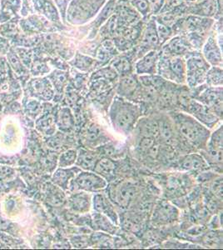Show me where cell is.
<instances>
[{"instance_id": "cell-1", "label": "cell", "mask_w": 223, "mask_h": 250, "mask_svg": "<svg viewBox=\"0 0 223 250\" xmlns=\"http://www.w3.org/2000/svg\"><path fill=\"white\" fill-rule=\"evenodd\" d=\"M186 56L187 58L185 60L186 82L190 88H197L205 82L206 72L211 66L197 50Z\"/></svg>"}, {"instance_id": "cell-2", "label": "cell", "mask_w": 223, "mask_h": 250, "mask_svg": "<svg viewBox=\"0 0 223 250\" xmlns=\"http://www.w3.org/2000/svg\"><path fill=\"white\" fill-rule=\"evenodd\" d=\"M160 74L177 82L183 83L186 80V62L184 57L169 56L160 51L158 64Z\"/></svg>"}, {"instance_id": "cell-3", "label": "cell", "mask_w": 223, "mask_h": 250, "mask_svg": "<svg viewBox=\"0 0 223 250\" xmlns=\"http://www.w3.org/2000/svg\"><path fill=\"white\" fill-rule=\"evenodd\" d=\"M111 112V118L113 125L119 130L122 132L129 131L135 122L138 113L137 106L130 103L125 102L122 100H116Z\"/></svg>"}, {"instance_id": "cell-4", "label": "cell", "mask_w": 223, "mask_h": 250, "mask_svg": "<svg viewBox=\"0 0 223 250\" xmlns=\"http://www.w3.org/2000/svg\"><path fill=\"white\" fill-rule=\"evenodd\" d=\"M161 47L158 37V29L155 16H151L147 20L146 25L142 28L141 36L136 44L135 52L137 58H140L152 50H158Z\"/></svg>"}, {"instance_id": "cell-5", "label": "cell", "mask_w": 223, "mask_h": 250, "mask_svg": "<svg viewBox=\"0 0 223 250\" xmlns=\"http://www.w3.org/2000/svg\"><path fill=\"white\" fill-rule=\"evenodd\" d=\"M176 120L182 135L192 144L203 145L209 137V132L192 118L180 114Z\"/></svg>"}, {"instance_id": "cell-6", "label": "cell", "mask_w": 223, "mask_h": 250, "mask_svg": "<svg viewBox=\"0 0 223 250\" xmlns=\"http://www.w3.org/2000/svg\"><path fill=\"white\" fill-rule=\"evenodd\" d=\"M160 51L169 56L185 57L187 54L195 51L190 44L185 34H177L167 40L161 47Z\"/></svg>"}, {"instance_id": "cell-7", "label": "cell", "mask_w": 223, "mask_h": 250, "mask_svg": "<svg viewBox=\"0 0 223 250\" xmlns=\"http://www.w3.org/2000/svg\"><path fill=\"white\" fill-rule=\"evenodd\" d=\"M203 54L204 59L210 66L221 67L223 65V49L218 44L217 35L215 31L206 38L203 46Z\"/></svg>"}, {"instance_id": "cell-8", "label": "cell", "mask_w": 223, "mask_h": 250, "mask_svg": "<svg viewBox=\"0 0 223 250\" xmlns=\"http://www.w3.org/2000/svg\"><path fill=\"white\" fill-rule=\"evenodd\" d=\"M160 50H152L139 58L135 63V71L139 75H154L158 70Z\"/></svg>"}, {"instance_id": "cell-9", "label": "cell", "mask_w": 223, "mask_h": 250, "mask_svg": "<svg viewBox=\"0 0 223 250\" xmlns=\"http://www.w3.org/2000/svg\"><path fill=\"white\" fill-rule=\"evenodd\" d=\"M75 185L79 188L85 191H95L103 189L107 186V182L98 173L84 172L81 173L75 179Z\"/></svg>"}, {"instance_id": "cell-10", "label": "cell", "mask_w": 223, "mask_h": 250, "mask_svg": "<svg viewBox=\"0 0 223 250\" xmlns=\"http://www.w3.org/2000/svg\"><path fill=\"white\" fill-rule=\"evenodd\" d=\"M186 15L215 18L217 15V2L216 0H199L196 3H187Z\"/></svg>"}, {"instance_id": "cell-11", "label": "cell", "mask_w": 223, "mask_h": 250, "mask_svg": "<svg viewBox=\"0 0 223 250\" xmlns=\"http://www.w3.org/2000/svg\"><path fill=\"white\" fill-rule=\"evenodd\" d=\"M135 48H133L128 51L123 52L121 55H116L113 58L111 66L116 70L118 74L125 75L130 74L133 68L132 60L133 58H136Z\"/></svg>"}, {"instance_id": "cell-12", "label": "cell", "mask_w": 223, "mask_h": 250, "mask_svg": "<svg viewBox=\"0 0 223 250\" xmlns=\"http://www.w3.org/2000/svg\"><path fill=\"white\" fill-rule=\"evenodd\" d=\"M199 100L211 107L218 108L223 110V88L210 87L201 93Z\"/></svg>"}, {"instance_id": "cell-13", "label": "cell", "mask_w": 223, "mask_h": 250, "mask_svg": "<svg viewBox=\"0 0 223 250\" xmlns=\"http://www.w3.org/2000/svg\"><path fill=\"white\" fill-rule=\"evenodd\" d=\"M97 59L100 64H104L110 61V60L119 54V51L114 45L112 40H103V42L99 46L96 53Z\"/></svg>"}, {"instance_id": "cell-14", "label": "cell", "mask_w": 223, "mask_h": 250, "mask_svg": "<svg viewBox=\"0 0 223 250\" xmlns=\"http://www.w3.org/2000/svg\"><path fill=\"white\" fill-rule=\"evenodd\" d=\"M71 64L80 71L88 72L90 71L91 69L96 68L100 63L96 59H93L89 56H86L84 54L77 53L74 60L71 62Z\"/></svg>"}, {"instance_id": "cell-15", "label": "cell", "mask_w": 223, "mask_h": 250, "mask_svg": "<svg viewBox=\"0 0 223 250\" xmlns=\"http://www.w3.org/2000/svg\"><path fill=\"white\" fill-rule=\"evenodd\" d=\"M93 206H94L95 210L98 211L99 213L106 214L111 219H113V221L117 223L118 219H117L116 213L113 210V206L111 205L110 202L103 195L97 194L94 196Z\"/></svg>"}, {"instance_id": "cell-16", "label": "cell", "mask_w": 223, "mask_h": 250, "mask_svg": "<svg viewBox=\"0 0 223 250\" xmlns=\"http://www.w3.org/2000/svg\"><path fill=\"white\" fill-rule=\"evenodd\" d=\"M136 192L137 190L135 186L130 184L122 185L117 192V201L121 206L126 207L133 201V198L135 197Z\"/></svg>"}, {"instance_id": "cell-17", "label": "cell", "mask_w": 223, "mask_h": 250, "mask_svg": "<svg viewBox=\"0 0 223 250\" xmlns=\"http://www.w3.org/2000/svg\"><path fill=\"white\" fill-rule=\"evenodd\" d=\"M76 165L86 170H93L97 163L96 155L89 151L81 149L76 159Z\"/></svg>"}, {"instance_id": "cell-18", "label": "cell", "mask_w": 223, "mask_h": 250, "mask_svg": "<svg viewBox=\"0 0 223 250\" xmlns=\"http://www.w3.org/2000/svg\"><path fill=\"white\" fill-rule=\"evenodd\" d=\"M178 214V210L169 204H162L155 212L156 219L160 222L173 221Z\"/></svg>"}, {"instance_id": "cell-19", "label": "cell", "mask_w": 223, "mask_h": 250, "mask_svg": "<svg viewBox=\"0 0 223 250\" xmlns=\"http://www.w3.org/2000/svg\"><path fill=\"white\" fill-rule=\"evenodd\" d=\"M138 87V80L131 74L122 75L119 86V93L123 96H128L134 93Z\"/></svg>"}, {"instance_id": "cell-20", "label": "cell", "mask_w": 223, "mask_h": 250, "mask_svg": "<svg viewBox=\"0 0 223 250\" xmlns=\"http://www.w3.org/2000/svg\"><path fill=\"white\" fill-rule=\"evenodd\" d=\"M117 4H118V0H109V2H107L103 9L97 17L96 20L93 21V24L94 25L93 27L94 29L95 28L99 29L101 25L102 26V24L115 13Z\"/></svg>"}, {"instance_id": "cell-21", "label": "cell", "mask_w": 223, "mask_h": 250, "mask_svg": "<svg viewBox=\"0 0 223 250\" xmlns=\"http://www.w3.org/2000/svg\"><path fill=\"white\" fill-rule=\"evenodd\" d=\"M115 168H116L115 164L111 159H102L96 163V165L93 169L99 175H101L104 178H111L114 174Z\"/></svg>"}, {"instance_id": "cell-22", "label": "cell", "mask_w": 223, "mask_h": 250, "mask_svg": "<svg viewBox=\"0 0 223 250\" xmlns=\"http://www.w3.org/2000/svg\"><path fill=\"white\" fill-rule=\"evenodd\" d=\"M205 81L210 87H221L223 85V68L211 66L206 72Z\"/></svg>"}, {"instance_id": "cell-23", "label": "cell", "mask_w": 223, "mask_h": 250, "mask_svg": "<svg viewBox=\"0 0 223 250\" xmlns=\"http://www.w3.org/2000/svg\"><path fill=\"white\" fill-rule=\"evenodd\" d=\"M72 208L78 212H85L89 209V199L84 193L76 194L72 199Z\"/></svg>"}, {"instance_id": "cell-24", "label": "cell", "mask_w": 223, "mask_h": 250, "mask_svg": "<svg viewBox=\"0 0 223 250\" xmlns=\"http://www.w3.org/2000/svg\"><path fill=\"white\" fill-rule=\"evenodd\" d=\"M204 161L203 158L196 154H192L185 158L182 164V167L184 169H199L203 167Z\"/></svg>"}, {"instance_id": "cell-25", "label": "cell", "mask_w": 223, "mask_h": 250, "mask_svg": "<svg viewBox=\"0 0 223 250\" xmlns=\"http://www.w3.org/2000/svg\"><path fill=\"white\" fill-rule=\"evenodd\" d=\"M93 220H94V226L98 229L107 231L108 233H113L114 231V226L112 225L106 217L101 215L100 213H97Z\"/></svg>"}, {"instance_id": "cell-26", "label": "cell", "mask_w": 223, "mask_h": 250, "mask_svg": "<svg viewBox=\"0 0 223 250\" xmlns=\"http://www.w3.org/2000/svg\"><path fill=\"white\" fill-rule=\"evenodd\" d=\"M60 124L61 128L62 127V128L65 129L73 128L74 124V118L68 108H63L60 112Z\"/></svg>"}, {"instance_id": "cell-27", "label": "cell", "mask_w": 223, "mask_h": 250, "mask_svg": "<svg viewBox=\"0 0 223 250\" xmlns=\"http://www.w3.org/2000/svg\"><path fill=\"white\" fill-rule=\"evenodd\" d=\"M77 156L78 154L75 150H68L62 154L60 159V165L62 167H67L70 166L74 163L76 162Z\"/></svg>"}, {"instance_id": "cell-28", "label": "cell", "mask_w": 223, "mask_h": 250, "mask_svg": "<svg viewBox=\"0 0 223 250\" xmlns=\"http://www.w3.org/2000/svg\"><path fill=\"white\" fill-rule=\"evenodd\" d=\"M144 133L146 137H154L158 136L159 134V128L158 125L154 121H148L144 125Z\"/></svg>"}, {"instance_id": "cell-29", "label": "cell", "mask_w": 223, "mask_h": 250, "mask_svg": "<svg viewBox=\"0 0 223 250\" xmlns=\"http://www.w3.org/2000/svg\"><path fill=\"white\" fill-rule=\"evenodd\" d=\"M209 147L223 149V127L216 131L212 135Z\"/></svg>"}, {"instance_id": "cell-30", "label": "cell", "mask_w": 223, "mask_h": 250, "mask_svg": "<svg viewBox=\"0 0 223 250\" xmlns=\"http://www.w3.org/2000/svg\"><path fill=\"white\" fill-rule=\"evenodd\" d=\"M159 128V134H161L162 139L165 140H170L172 137V129L167 122H162L160 125H158Z\"/></svg>"}, {"instance_id": "cell-31", "label": "cell", "mask_w": 223, "mask_h": 250, "mask_svg": "<svg viewBox=\"0 0 223 250\" xmlns=\"http://www.w3.org/2000/svg\"><path fill=\"white\" fill-rule=\"evenodd\" d=\"M150 7H151V13L152 15H157L163 9L164 4L166 3V0H148Z\"/></svg>"}, {"instance_id": "cell-32", "label": "cell", "mask_w": 223, "mask_h": 250, "mask_svg": "<svg viewBox=\"0 0 223 250\" xmlns=\"http://www.w3.org/2000/svg\"><path fill=\"white\" fill-rule=\"evenodd\" d=\"M99 134H100V129H99V127H97L95 125H92L88 128L87 138L90 141H93V140L98 139Z\"/></svg>"}, {"instance_id": "cell-33", "label": "cell", "mask_w": 223, "mask_h": 250, "mask_svg": "<svg viewBox=\"0 0 223 250\" xmlns=\"http://www.w3.org/2000/svg\"><path fill=\"white\" fill-rule=\"evenodd\" d=\"M154 145V140L151 137H145L140 143V147L144 151H148Z\"/></svg>"}, {"instance_id": "cell-34", "label": "cell", "mask_w": 223, "mask_h": 250, "mask_svg": "<svg viewBox=\"0 0 223 250\" xmlns=\"http://www.w3.org/2000/svg\"><path fill=\"white\" fill-rule=\"evenodd\" d=\"M68 171H62L60 170L58 172V176H59V182L60 183V185H67L68 183V179L69 176H71V174H68Z\"/></svg>"}, {"instance_id": "cell-35", "label": "cell", "mask_w": 223, "mask_h": 250, "mask_svg": "<svg viewBox=\"0 0 223 250\" xmlns=\"http://www.w3.org/2000/svg\"><path fill=\"white\" fill-rule=\"evenodd\" d=\"M88 245V241L87 239L84 237H79V238H75L74 240V246L75 248H86Z\"/></svg>"}, {"instance_id": "cell-36", "label": "cell", "mask_w": 223, "mask_h": 250, "mask_svg": "<svg viewBox=\"0 0 223 250\" xmlns=\"http://www.w3.org/2000/svg\"><path fill=\"white\" fill-rule=\"evenodd\" d=\"M180 1H182V2H184V3H196V2H198V1H199V0H180Z\"/></svg>"}, {"instance_id": "cell-37", "label": "cell", "mask_w": 223, "mask_h": 250, "mask_svg": "<svg viewBox=\"0 0 223 250\" xmlns=\"http://www.w3.org/2000/svg\"><path fill=\"white\" fill-rule=\"evenodd\" d=\"M119 1H126V0H119Z\"/></svg>"}]
</instances>
